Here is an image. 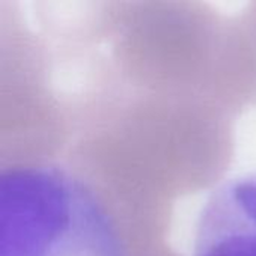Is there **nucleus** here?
Returning a JSON list of instances; mask_svg holds the SVG:
<instances>
[{"label": "nucleus", "mask_w": 256, "mask_h": 256, "mask_svg": "<svg viewBox=\"0 0 256 256\" xmlns=\"http://www.w3.org/2000/svg\"><path fill=\"white\" fill-rule=\"evenodd\" d=\"M194 256H256V172L212 190L196 220Z\"/></svg>", "instance_id": "obj_2"}, {"label": "nucleus", "mask_w": 256, "mask_h": 256, "mask_svg": "<svg viewBox=\"0 0 256 256\" xmlns=\"http://www.w3.org/2000/svg\"><path fill=\"white\" fill-rule=\"evenodd\" d=\"M0 256H123L94 192L70 171L36 164L0 177Z\"/></svg>", "instance_id": "obj_1"}]
</instances>
